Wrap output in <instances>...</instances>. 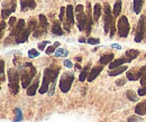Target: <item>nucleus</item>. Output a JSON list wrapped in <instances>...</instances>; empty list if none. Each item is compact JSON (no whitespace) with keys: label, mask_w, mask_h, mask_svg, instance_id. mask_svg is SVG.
I'll return each instance as SVG.
<instances>
[{"label":"nucleus","mask_w":146,"mask_h":122,"mask_svg":"<svg viewBox=\"0 0 146 122\" xmlns=\"http://www.w3.org/2000/svg\"><path fill=\"white\" fill-rule=\"evenodd\" d=\"M15 10H16V2H14V3L11 5V7H10V8L2 9V10H1V18H2V20H5L6 18L8 17L11 13H14Z\"/></svg>","instance_id":"dca6fc26"},{"label":"nucleus","mask_w":146,"mask_h":122,"mask_svg":"<svg viewBox=\"0 0 146 122\" xmlns=\"http://www.w3.org/2000/svg\"><path fill=\"white\" fill-rule=\"evenodd\" d=\"M0 64H1V82H5V63L2 59H1Z\"/></svg>","instance_id":"4c0bfd02"},{"label":"nucleus","mask_w":146,"mask_h":122,"mask_svg":"<svg viewBox=\"0 0 146 122\" xmlns=\"http://www.w3.org/2000/svg\"><path fill=\"white\" fill-rule=\"evenodd\" d=\"M5 28H6V22H5V20H1V37L3 36V30H5Z\"/></svg>","instance_id":"a18cd8bd"},{"label":"nucleus","mask_w":146,"mask_h":122,"mask_svg":"<svg viewBox=\"0 0 146 122\" xmlns=\"http://www.w3.org/2000/svg\"><path fill=\"white\" fill-rule=\"evenodd\" d=\"M111 47H112V48H117V49H121L120 45H118V44H112V45H111Z\"/></svg>","instance_id":"09e8293b"},{"label":"nucleus","mask_w":146,"mask_h":122,"mask_svg":"<svg viewBox=\"0 0 146 122\" xmlns=\"http://www.w3.org/2000/svg\"><path fill=\"white\" fill-rule=\"evenodd\" d=\"M38 27H39V26L37 25L36 20H35L34 18H31V20H29V22H28V28H29L32 32H35Z\"/></svg>","instance_id":"c85d7f7f"},{"label":"nucleus","mask_w":146,"mask_h":122,"mask_svg":"<svg viewBox=\"0 0 146 122\" xmlns=\"http://www.w3.org/2000/svg\"><path fill=\"white\" fill-rule=\"evenodd\" d=\"M31 33H32V30H31L28 27L25 28V30H24L23 33H20L19 35H17L15 37V43H16V44H21V43L27 42V39H28Z\"/></svg>","instance_id":"9d476101"},{"label":"nucleus","mask_w":146,"mask_h":122,"mask_svg":"<svg viewBox=\"0 0 146 122\" xmlns=\"http://www.w3.org/2000/svg\"><path fill=\"white\" fill-rule=\"evenodd\" d=\"M135 113L137 114V115H144L146 113V110H145V102L143 103V102H141V103H138V104L136 105V107H135Z\"/></svg>","instance_id":"b1692460"},{"label":"nucleus","mask_w":146,"mask_h":122,"mask_svg":"<svg viewBox=\"0 0 146 122\" xmlns=\"http://www.w3.org/2000/svg\"><path fill=\"white\" fill-rule=\"evenodd\" d=\"M115 34H116V25H115V19H113L112 22H111V25H110V32H109L110 38H112L115 36Z\"/></svg>","instance_id":"2f4dec72"},{"label":"nucleus","mask_w":146,"mask_h":122,"mask_svg":"<svg viewBox=\"0 0 146 122\" xmlns=\"http://www.w3.org/2000/svg\"><path fill=\"white\" fill-rule=\"evenodd\" d=\"M121 6H123V3H121V0H117L116 1V3L113 5V17H119V15H120V13H121Z\"/></svg>","instance_id":"5701e85b"},{"label":"nucleus","mask_w":146,"mask_h":122,"mask_svg":"<svg viewBox=\"0 0 146 122\" xmlns=\"http://www.w3.org/2000/svg\"><path fill=\"white\" fill-rule=\"evenodd\" d=\"M146 34V17L145 16H141L138 24H137V28H136V34H135V42L136 43H141L144 38Z\"/></svg>","instance_id":"423d86ee"},{"label":"nucleus","mask_w":146,"mask_h":122,"mask_svg":"<svg viewBox=\"0 0 146 122\" xmlns=\"http://www.w3.org/2000/svg\"><path fill=\"white\" fill-rule=\"evenodd\" d=\"M36 8L35 0H20V9L21 11H27L28 9L33 10Z\"/></svg>","instance_id":"1a4fd4ad"},{"label":"nucleus","mask_w":146,"mask_h":122,"mask_svg":"<svg viewBox=\"0 0 146 122\" xmlns=\"http://www.w3.org/2000/svg\"><path fill=\"white\" fill-rule=\"evenodd\" d=\"M126 96H127L128 100L131 101V102H137V101H138V96H137V94H136L134 91L128 90L127 92H126Z\"/></svg>","instance_id":"bb28decb"},{"label":"nucleus","mask_w":146,"mask_h":122,"mask_svg":"<svg viewBox=\"0 0 146 122\" xmlns=\"http://www.w3.org/2000/svg\"><path fill=\"white\" fill-rule=\"evenodd\" d=\"M125 55H126V57H127L128 59L131 62L133 59H135L136 57H138L139 52H138L137 49H128L127 52L125 53Z\"/></svg>","instance_id":"a878e982"},{"label":"nucleus","mask_w":146,"mask_h":122,"mask_svg":"<svg viewBox=\"0 0 146 122\" xmlns=\"http://www.w3.org/2000/svg\"><path fill=\"white\" fill-rule=\"evenodd\" d=\"M52 34L56 36L63 35V29H62V27H61L58 20H55L54 22H53V26H52Z\"/></svg>","instance_id":"2eb2a0df"},{"label":"nucleus","mask_w":146,"mask_h":122,"mask_svg":"<svg viewBox=\"0 0 146 122\" xmlns=\"http://www.w3.org/2000/svg\"><path fill=\"white\" fill-rule=\"evenodd\" d=\"M74 81V74L73 73H64L60 78V90L63 93H66L70 91Z\"/></svg>","instance_id":"20e7f679"},{"label":"nucleus","mask_w":146,"mask_h":122,"mask_svg":"<svg viewBox=\"0 0 146 122\" xmlns=\"http://www.w3.org/2000/svg\"><path fill=\"white\" fill-rule=\"evenodd\" d=\"M127 69H128V67L126 66V65H123V66H119V67H117V69L110 70L109 71V76H117V75L121 74L123 72L127 71Z\"/></svg>","instance_id":"4be33fe9"},{"label":"nucleus","mask_w":146,"mask_h":122,"mask_svg":"<svg viewBox=\"0 0 146 122\" xmlns=\"http://www.w3.org/2000/svg\"><path fill=\"white\" fill-rule=\"evenodd\" d=\"M139 80H141V85H145L146 84V74H144Z\"/></svg>","instance_id":"49530a36"},{"label":"nucleus","mask_w":146,"mask_h":122,"mask_svg":"<svg viewBox=\"0 0 146 122\" xmlns=\"http://www.w3.org/2000/svg\"><path fill=\"white\" fill-rule=\"evenodd\" d=\"M14 112H15V114H16V117H15L16 119L14 120V122H20L23 120V112H21V110H20L19 107H16Z\"/></svg>","instance_id":"c756f323"},{"label":"nucleus","mask_w":146,"mask_h":122,"mask_svg":"<svg viewBox=\"0 0 146 122\" xmlns=\"http://www.w3.org/2000/svg\"><path fill=\"white\" fill-rule=\"evenodd\" d=\"M88 43H89L90 45H98V44L100 43V39H98V38H92V37H89V38H88Z\"/></svg>","instance_id":"c9c22d12"},{"label":"nucleus","mask_w":146,"mask_h":122,"mask_svg":"<svg viewBox=\"0 0 146 122\" xmlns=\"http://www.w3.org/2000/svg\"><path fill=\"white\" fill-rule=\"evenodd\" d=\"M113 57H115V55H113V54H107V55L101 56V57H100V59H99V62H100V64H101V65L110 64V63L112 62Z\"/></svg>","instance_id":"6ab92c4d"},{"label":"nucleus","mask_w":146,"mask_h":122,"mask_svg":"<svg viewBox=\"0 0 146 122\" xmlns=\"http://www.w3.org/2000/svg\"><path fill=\"white\" fill-rule=\"evenodd\" d=\"M65 13H66V8L61 7V9H60V16H58L60 21H64V14H65Z\"/></svg>","instance_id":"f704fd0d"},{"label":"nucleus","mask_w":146,"mask_h":122,"mask_svg":"<svg viewBox=\"0 0 146 122\" xmlns=\"http://www.w3.org/2000/svg\"><path fill=\"white\" fill-rule=\"evenodd\" d=\"M125 83H126V78H119L117 82H116V85H118V86H121V85H125Z\"/></svg>","instance_id":"37998d69"},{"label":"nucleus","mask_w":146,"mask_h":122,"mask_svg":"<svg viewBox=\"0 0 146 122\" xmlns=\"http://www.w3.org/2000/svg\"><path fill=\"white\" fill-rule=\"evenodd\" d=\"M145 17H146V16H145ZM145 37H146V34H145Z\"/></svg>","instance_id":"5fc2aeb1"},{"label":"nucleus","mask_w":146,"mask_h":122,"mask_svg":"<svg viewBox=\"0 0 146 122\" xmlns=\"http://www.w3.org/2000/svg\"><path fill=\"white\" fill-rule=\"evenodd\" d=\"M45 34H46V32H45V30H43L42 28H39V27H38L35 32H33V37H34V38H39L40 36L45 35Z\"/></svg>","instance_id":"7c9ffc66"},{"label":"nucleus","mask_w":146,"mask_h":122,"mask_svg":"<svg viewBox=\"0 0 146 122\" xmlns=\"http://www.w3.org/2000/svg\"><path fill=\"white\" fill-rule=\"evenodd\" d=\"M55 48H56V47H55L54 45H53V46H50V47H48V48H47L45 52H46V54H47V55H51V54L55 53Z\"/></svg>","instance_id":"a19ab883"},{"label":"nucleus","mask_w":146,"mask_h":122,"mask_svg":"<svg viewBox=\"0 0 146 122\" xmlns=\"http://www.w3.org/2000/svg\"><path fill=\"white\" fill-rule=\"evenodd\" d=\"M74 67H75V69H76V70H82V66H81V65H80V64H78V63H76V64H75V65H74Z\"/></svg>","instance_id":"8fccbe9b"},{"label":"nucleus","mask_w":146,"mask_h":122,"mask_svg":"<svg viewBox=\"0 0 146 122\" xmlns=\"http://www.w3.org/2000/svg\"><path fill=\"white\" fill-rule=\"evenodd\" d=\"M15 22H16V17H10V19H9V26L11 27V29L14 28Z\"/></svg>","instance_id":"c03bdc74"},{"label":"nucleus","mask_w":146,"mask_h":122,"mask_svg":"<svg viewBox=\"0 0 146 122\" xmlns=\"http://www.w3.org/2000/svg\"><path fill=\"white\" fill-rule=\"evenodd\" d=\"M37 71L35 66H33V64L31 63H24L23 65V73H21V86L24 88H28L33 77L36 75Z\"/></svg>","instance_id":"f257e3e1"},{"label":"nucleus","mask_w":146,"mask_h":122,"mask_svg":"<svg viewBox=\"0 0 146 122\" xmlns=\"http://www.w3.org/2000/svg\"><path fill=\"white\" fill-rule=\"evenodd\" d=\"M125 63H130V61L128 59L127 57H126V58H124V57H121V58H117V59H115V61H112V62L110 63L109 69L110 70L117 69V67H119V66H123V64H125Z\"/></svg>","instance_id":"f8f14e48"},{"label":"nucleus","mask_w":146,"mask_h":122,"mask_svg":"<svg viewBox=\"0 0 146 122\" xmlns=\"http://www.w3.org/2000/svg\"><path fill=\"white\" fill-rule=\"evenodd\" d=\"M142 121V118H138L137 115H131L128 118V122H139Z\"/></svg>","instance_id":"ea45409f"},{"label":"nucleus","mask_w":146,"mask_h":122,"mask_svg":"<svg viewBox=\"0 0 146 122\" xmlns=\"http://www.w3.org/2000/svg\"><path fill=\"white\" fill-rule=\"evenodd\" d=\"M139 96H143V95H146V84L143 85L142 87L138 88V93H137Z\"/></svg>","instance_id":"58836bf2"},{"label":"nucleus","mask_w":146,"mask_h":122,"mask_svg":"<svg viewBox=\"0 0 146 122\" xmlns=\"http://www.w3.org/2000/svg\"><path fill=\"white\" fill-rule=\"evenodd\" d=\"M90 67H91V63H88L87 66L83 67V69L81 70V74H80V76H79L80 82H84L86 80H88L89 74H90V71H91L90 70Z\"/></svg>","instance_id":"4468645a"},{"label":"nucleus","mask_w":146,"mask_h":122,"mask_svg":"<svg viewBox=\"0 0 146 122\" xmlns=\"http://www.w3.org/2000/svg\"><path fill=\"white\" fill-rule=\"evenodd\" d=\"M91 5L90 2L87 3V15H88V22H87V26H86V32H87V35H90L91 33V28H92V24L94 22L93 20V16H91Z\"/></svg>","instance_id":"6e6552de"},{"label":"nucleus","mask_w":146,"mask_h":122,"mask_svg":"<svg viewBox=\"0 0 146 122\" xmlns=\"http://www.w3.org/2000/svg\"><path fill=\"white\" fill-rule=\"evenodd\" d=\"M139 72H141V74H142V76H143L144 74H146V65H144L143 67H141Z\"/></svg>","instance_id":"de8ad7c7"},{"label":"nucleus","mask_w":146,"mask_h":122,"mask_svg":"<svg viewBox=\"0 0 146 122\" xmlns=\"http://www.w3.org/2000/svg\"><path fill=\"white\" fill-rule=\"evenodd\" d=\"M74 9H73V7L71 5H69L68 7H66V19L71 22V24H74Z\"/></svg>","instance_id":"412c9836"},{"label":"nucleus","mask_w":146,"mask_h":122,"mask_svg":"<svg viewBox=\"0 0 146 122\" xmlns=\"http://www.w3.org/2000/svg\"><path fill=\"white\" fill-rule=\"evenodd\" d=\"M143 3H144V0H134V11H135V14H137V15L141 14L142 8H143Z\"/></svg>","instance_id":"393cba45"},{"label":"nucleus","mask_w":146,"mask_h":122,"mask_svg":"<svg viewBox=\"0 0 146 122\" xmlns=\"http://www.w3.org/2000/svg\"><path fill=\"white\" fill-rule=\"evenodd\" d=\"M69 55V51L65 48H58L57 51H55V56L56 57H65Z\"/></svg>","instance_id":"cd10ccee"},{"label":"nucleus","mask_w":146,"mask_h":122,"mask_svg":"<svg viewBox=\"0 0 146 122\" xmlns=\"http://www.w3.org/2000/svg\"><path fill=\"white\" fill-rule=\"evenodd\" d=\"M145 110H146V101H145Z\"/></svg>","instance_id":"864d4df0"},{"label":"nucleus","mask_w":146,"mask_h":122,"mask_svg":"<svg viewBox=\"0 0 146 122\" xmlns=\"http://www.w3.org/2000/svg\"><path fill=\"white\" fill-rule=\"evenodd\" d=\"M38 19H39V28H42L43 30L47 32V29H48V22H47L46 16L40 14V15L38 16Z\"/></svg>","instance_id":"a211bd4d"},{"label":"nucleus","mask_w":146,"mask_h":122,"mask_svg":"<svg viewBox=\"0 0 146 122\" xmlns=\"http://www.w3.org/2000/svg\"><path fill=\"white\" fill-rule=\"evenodd\" d=\"M79 42H80V43H84V42H86V38H80Z\"/></svg>","instance_id":"603ef678"},{"label":"nucleus","mask_w":146,"mask_h":122,"mask_svg":"<svg viewBox=\"0 0 146 122\" xmlns=\"http://www.w3.org/2000/svg\"><path fill=\"white\" fill-rule=\"evenodd\" d=\"M104 11H105V22H104V30L105 34H108L110 32V25L113 20V17L111 15V8L108 2L104 5Z\"/></svg>","instance_id":"0eeeda50"},{"label":"nucleus","mask_w":146,"mask_h":122,"mask_svg":"<svg viewBox=\"0 0 146 122\" xmlns=\"http://www.w3.org/2000/svg\"><path fill=\"white\" fill-rule=\"evenodd\" d=\"M104 70V65H99V66H96V67H92L90 71V74H89V77H88V82H92L96 77L99 76V74L102 72Z\"/></svg>","instance_id":"9b49d317"},{"label":"nucleus","mask_w":146,"mask_h":122,"mask_svg":"<svg viewBox=\"0 0 146 122\" xmlns=\"http://www.w3.org/2000/svg\"><path fill=\"white\" fill-rule=\"evenodd\" d=\"M47 44H50V42H48V40H44V42H42V43H39V44H38V49L43 52V51L45 49V46H46Z\"/></svg>","instance_id":"e433bc0d"},{"label":"nucleus","mask_w":146,"mask_h":122,"mask_svg":"<svg viewBox=\"0 0 146 122\" xmlns=\"http://www.w3.org/2000/svg\"><path fill=\"white\" fill-rule=\"evenodd\" d=\"M100 16H101V6H100V3H96L93 7V20H94V22H97L99 20Z\"/></svg>","instance_id":"aec40b11"},{"label":"nucleus","mask_w":146,"mask_h":122,"mask_svg":"<svg viewBox=\"0 0 146 122\" xmlns=\"http://www.w3.org/2000/svg\"><path fill=\"white\" fill-rule=\"evenodd\" d=\"M71 25H72V24H71V22H70L68 19L63 21V28H64V29H65L68 33H70V30H71V29H70V28H71Z\"/></svg>","instance_id":"72a5a7b5"},{"label":"nucleus","mask_w":146,"mask_h":122,"mask_svg":"<svg viewBox=\"0 0 146 122\" xmlns=\"http://www.w3.org/2000/svg\"><path fill=\"white\" fill-rule=\"evenodd\" d=\"M84 7L82 5H78L75 7V14H76V19H78V28L80 32H83L86 29L87 22H88V15L84 14Z\"/></svg>","instance_id":"7ed1b4c3"},{"label":"nucleus","mask_w":146,"mask_h":122,"mask_svg":"<svg viewBox=\"0 0 146 122\" xmlns=\"http://www.w3.org/2000/svg\"><path fill=\"white\" fill-rule=\"evenodd\" d=\"M126 76L129 81H138L141 77H142V74L141 72H134V71H129L128 73H126Z\"/></svg>","instance_id":"f3484780"},{"label":"nucleus","mask_w":146,"mask_h":122,"mask_svg":"<svg viewBox=\"0 0 146 122\" xmlns=\"http://www.w3.org/2000/svg\"><path fill=\"white\" fill-rule=\"evenodd\" d=\"M54 46H55V47H58V46H61V45H60V43H58V42H55Z\"/></svg>","instance_id":"3c124183"},{"label":"nucleus","mask_w":146,"mask_h":122,"mask_svg":"<svg viewBox=\"0 0 146 122\" xmlns=\"http://www.w3.org/2000/svg\"><path fill=\"white\" fill-rule=\"evenodd\" d=\"M38 55H39V52L36 49H29V52H28V57L29 58H35Z\"/></svg>","instance_id":"473e14b6"},{"label":"nucleus","mask_w":146,"mask_h":122,"mask_svg":"<svg viewBox=\"0 0 146 122\" xmlns=\"http://www.w3.org/2000/svg\"><path fill=\"white\" fill-rule=\"evenodd\" d=\"M117 28H118V35L120 38H126L127 37L129 32H130V25L128 22V19L126 16H121L118 19Z\"/></svg>","instance_id":"39448f33"},{"label":"nucleus","mask_w":146,"mask_h":122,"mask_svg":"<svg viewBox=\"0 0 146 122\" xmlns=\"http://www.w3.org/2000/svg\"><path fill=\"white\" fill-rule=\"evenodd\" d=\"M38 84H39V75H37L36 80L34 81V83L32 85H29V87L27 88V95L28 96H34L35 95L37 88H38Z\"/></svg>","instance_id":"ddd939ff"},{"label":"nucleus","mask_w":146,"mask_h":122,"mask_svg":"<svg viewBox=\"0 0 146 122\" xmlns=\"http://www.w3.org/2000/svg\"><path fill=\"white\" fill-rule=\"evenodd\" d=\"M63 64H64V66H65V67H68V69H71V67L73 66L72 62H71L70 59H65V61L63 62Z\"/></svg>","instance_id":"79ce46f5"},{"label":"nucleus","mask_w":146,"mask_h":122,"mask_svg":"<svg viewBox=\"0 0 146 122\" xmlns=\"http://www.w3.org/2000/svg\"><path fill=\"white\" fill-rule=\"evenodd\" d=\"M8 81H9V90L11 94H17L19 91V74L16 70H8Z\"/></svg>","instance_id":"f03ea898"}]
</instances>
